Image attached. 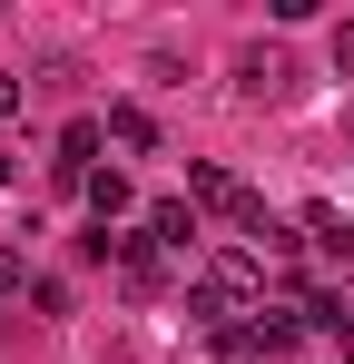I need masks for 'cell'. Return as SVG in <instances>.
Wrapping results in <instances>:
<instances>
[{
  "instance_id": "cell-1",
  "label": "cell",
  "mask_w": 354,
  "mask_h": 364,
  "mask_svg": "<svg viewBox=\"0 0 354 364\" xmlns=\"http://www.w3.org/2000/svg\"><path fill=\"white\" fill-rule=\"evenodd\" d=\"M256 296V256H207V276H197V315H246Z\"/></svg>"
},
{
  "instance_id": "cell-2",
  "label": "cell",
  "mask_w": 354,
  "mask_h": 364,
  "mask_svg": "<svg viewBox=\"0 0 354 364\" xmlns=\"http://www.w3.org/2000/svg\"><path fill=\"white\" fill-rule=\"evenodd\" d=\"M236 89H246V99H286V89H295V69L276 60V50H246V60H236Z\"/></svg>"
},
{
  "instance_id": "cell-3",
  "label": "cell",
  "mask_w": 354,
  "mask_h": 364,
  "mask_svg": "<svg viewBox=\"0 0 354 364\" xmlns=\"http://www.w3.org/2000/svg\"><path fill=\"white\" fill-rule=\"evenodd\" d=\"M89 158H99V119H69V128H59V178H79V187H89V178H99Z\"/></svg>"
},
{
  "instance_id": "cell-4",
  "label": "cell",
  "mask_w": 354,
  "mask_h": 364,
  "mask_svg": "<svg viewBox=\"0 0 354 364\" xmlns=\"http://www.w3.org/2000/svg\"><path fill=\"white\" fill-rule=\"evenodd\" d=\"M187 187H197V197H207V207H236V217H246V207H256V197H246V187H236L227 168H207V158H197V168H187Z\"/></svg>"
},
{
  "instance_id": "cell-5",
  "label": "cell",
  "mask_w": 354,
  "mask_h": 364,
  "mask_svg": "<svg viewBox=\"0 0 354 364\" xmlns=\"http://www.w3.org/2000/svg\"><path fill=\"white\" fill-rule=\"evenodd\" d=\"M109 138H118V148H158V119H148L138 99H118V109H109Z\"/></svg>"
},
{
  "instance_id": "cell-6",
  "label": "cell",
  "mask_w": 354,
  "mask_h": 364,
  "mask_svg": "<svg viewBox=\"0 0 354 364\" xmlns=\"http://www.w3.org/2000/svg\"><path fill=\"white\" fill-rule=\"evenodd\" d=\"M148 237H158V246H177V256H187V246H197V217H187V207H177V197H168V207H148Z\"/></svg>"
},
{
  "instance_id": "cell-7",
  "label": "cell",
  "mask_w": 354,
  "mask_h": 364,
  "mask_svg": "<svg viewBox=\"0 0 354 364\" xmlns=\"http://www.w3.org/2000/svg\"><path fill=\"white\" fill-rule=\"evenodd\" d=\"M118 266H128V286H158V237H118Z\"/></svg>"
},
{
  "instance_id": "cell-8",
  "label": "cell",
  "mask_w": 354,
  "mask_h": 364,
  "mask_svg": "<svg viewBox=\"0 0 354 364\" xmlns=\"http://www.w3.org/2000/svg\"><path fill=\"white\" fill-rule=\"evenodd\" d=\"M89 207H99V227H109V217H128V178H118V168H99V178H89Z\"/></svg>"
},
{
  "instance_id": "cell-9",
  "label": "cell",
  "mask_w": 354,
  "mask_h": 364,
  "mask_svg": "<svg viewBox=\"0 0 354 364\" xmlns=\"http://www.w3.org/2000/svg\"><path fill=\"white\" fill-rule=\"evenodd\" d=\"M10 286H20V256H10V246H0V296H10Z\"/></svg>"
},
{
  "instance_id": "cell-10",
  "label": "cell",
  "mask_w": 354,
  "mask_h": 364,
  "mask_svg": "<svg viewBox=\"0 0 354 364\" xmlns=\"http://www.w3.org/2000/svg\"><path fill=\"white\" fill-rule=\"evenodd\" d=\"M10 109H20V79H0V119H10Z\"/></svg>"
}]
</instances>
